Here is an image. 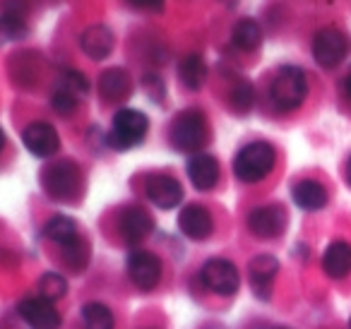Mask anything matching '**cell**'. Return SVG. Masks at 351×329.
<instances>
[{"instance_id": "obj_15", "label": "cell", "mask_w": 351, "mask_h": 329, "mask_svg": "<svg viewBox=\"0 0 351 329\" xmlns=\"http://www.w3.org/2000/svg\"><path fill=\"white\" fill-rule=\"evenodd\" d=\"M113 44H116V36H113V32L108 29L106 25L87 27V29L82 32V36H80V46H82V51L92 60L108 58L113 51Z\"/></svg>"}, {"instance_id": "obj_28", "label": "cell", "mask_w": 351, "mask_h": 329, "mask_svg": "<svg viewBox=\"0 0 351 329\" xmlns=\"http://www.w3.org/2000/svg\"><path fill=\"white\" fill-rule=\"evenodd\" d=\"M60 89H65V92H70L73 97L80 99L89 92V82L82 73H77V70H68V73L63 75V80H60Z\"/></svg>"}, {"instance_id": "obj_30", "label": "cell", "mask_w": 351, "mask_h": 329, "mask_svg": "<svg viewBox=\"0 0 351 329\" xmlns=\"http://www.w3.org/2000/svg\"><path fill=\"white\" fill-rule=\"evenodd\" d=\"M51 106H53V111L60 113V116H70V113L77 108V97H73L70 92L58 87L53 92V97H51Z\"/></svg>"}, {"instance_id": "obj_35", "label": "cell", "mask_w": 351, "mask_h": 329, "mask_svg": "<svg viewBox=\"0 0 351 329\" xmlns=\"http://www.w3.org/2000/svg\"><path fill=\"white\" fill-rule=\"evenodd\" d=\"M349 327H351V322H349Z\"/></svg>"}, {"instance_id": "obj_24", "label": "cell", "mask_w": 351, "mask_h": 329, "mask_svg": "<svg viewBox=\"0 0 351 329\" xmlns=\"http://www.w3.org/2000/svg\"><path fill=\"white\" fill-rule=\"evenodd\" d=\"M82 324L84 329H113L116 319L104 303H87L82 308Z\"/></svg>"}, {"instance_id": "obj_25", "label": "cell", "mask_w": 351, "mask_h": 329, "mask_svg": "<svg viewBox=\"0 0 351 329\" xmlns=\"http://www.w3.org/2000/svg\"><path fill=\"white\" fill-rule=\"evenodd\" d=\"M27 36V25L22 17L17 15H0V46L12 44V41H22Z\"/></svg>"}, {"instance_id": "obj_33", "label": "cell", "mask_w": 351, "mask_h": 329, "mask_svg": "<svg viewBox=\"0 0 351 329\" xmlns=\"http://www.w3.org/2000/svg\"><path fill=\"white\" fill-rule=\"evenodd\" d=\"M346 183L351 185V156H349V161H346Z\"/></svg>"}, {"instance_id": "obj_4", "label": "cell", "mask_w": 351, "mask_h": 329, "mask_svg": "<svg viewBox=\"0 0 351 329\" xmlns=\"http://www.w3.org/2000/svg\"><path fill=\"white\" fill-rule=\"evenodd\" d=\"M207 140V121L200 111L191 108L176 118L171 127V142L178 151H197Z\"/></svg>"}, {"instance_id": "obj_18", "label": "cell", "mask_w": 351, "mask_h": 329, "mask_svg": "<svg viewBox=\"0 0 351 329\" xmlns=\"http://www.w3.org/2000/svg\"><path fill=\"white\" fill-rule=\"evenodd\" d=\"M322 269L332 279H344L351 271V245L344 241H335L327 245L322 255Z\"/></svg>"}, {"instance_id": "obj_1", "label": "cell", "mask_w": 351, "mask_h": 329, "mask_svg": "<svg viewBox=\"0 0 351 329\" xmlns=\"http://www.w3.org/2000/svg\"><path fill=\"white\" fill-rule=\"evenodd\" d=\"M274 147L267 142H250L236 154L234 159V173L243 183H258V180L267 178L274 169Z\"/></svg>"}, {"instance_id": "obj_7", "label": "cell", "mask_w": 351, "mask_h": 329, "mask_svg": "<svg viewBox=\"0 0 351 329\" xmlns=\"http://www.w3.org/2000/svg\"><path fill=\"white\" fill-rule=\"evenodd\" d=\"M202 284L219 295H234L241 286V274L234 262L229 260H210L200 271Z\"/></svg>"}, {"instance_id": "obj_5", "label": "cell", "mask_w": 351, "mask_h": 329, "mask_svg": "<svg viewBox=\"0 0 351 329\" xmlns=\"http://www.w3.org/2000/svg\"><path fill=\"white\" fill-rule=\"evenodd\" d=\"M41 183H44V190L53 199H73L80 185V169L73 161L51 164L49 169L41 173Z\"/></svg>"}, {"instance_id": "obj_2", "label": "cell", "mask_w": 351, "mask_h": 329, "mask_svg": "<svg viewBox=\"0 0 351 329\" xmlns=\"http://www.w3.org/2000/svg\"><path fill=\"white\" fill-rule=\"evenodd\" d=\"M269 97H272V103L279 111H293V108H298L308 97L306 73L301 68H293V65L282 68L277 73V77L272 80Z\"/></svg>"}, {"instance_id": "obj_16", "label": "cell", "mask_w": 351, "mask_h": 329, "mask_svg": "<svg viewBox=\"0 0 351 329\" xmlns=\"http://www.w3.org/2000/svg\"><path fill=\"white\" fill-rule=\"evenodd\" d=\"M118 228H121V236L125 238L128 243H140L152 233L154 221H152V217L145 212V209L130 207V209H125V212L121 214Z\"/></svg>"}, {"instance_id": "obj_13", "label": "cell", "mask_w": 351, "mask_h": 329, "mask_svg": "<svg viewBox=\"0 0 351 329\" xmlns=\"http://www.w3.org/2000/svg\"><path fill=\"white\" fill-rule=\"evenodd\" d=\"M277 271H279V262L277 257L272 255H258L250 260L248 265V279L250 286H253V293L258 298L267 300L269 293H272V284L277 279Z\"/></svg>"}, {"instance_id": "obj_20", "label": "cell", "mask_w": 351, "mask_h": 329, "mask_svg": "<svg viewBox=\"0 0 351 329\" xmlns=\"http://www.w3.org/2000/svg\"><path fill=\"white\" fill-rule=\"evenodd\" d=\"M293 202L306 212H317L327 204V190L317 180H301L291 190Z\"/></svg>"}, {"instance_id": "obj_11", "label": "cell", "mask_w": 351, "mask_h": 329, "mask_svg": "<svg viewBox=\"0 0 351 329\" xmlns=\"http://www.w3.org/2000/svg\"><path fill=\"white\" fill-rule=\"evenodd\" d=\"M145 195H147V199L159 209H173L183 202L181 183H178L176 178H171V175H164V173H156L147 180Z\"/></svg>"}, {"instance_id": "obj_19", "label": "cell", "mask_w": 351, "mask_h": 329, "mask_svg": "<svg viewBox=\"0 0 351 329\" xmlns=\"http://www.w3.org/2000/svg\"><path fill=\"white\" fill-rule=\"evenodd\" d=\"M99 94H101L104 101H123V99L130 97V77L123 68H111L99 77Z\"/></svg>"}, {"instance_id": "obj_21", "label": "cell", "mask_w": 351, "mask_h": 329, "mask_svg": "<svg viewBox=\"0 0 351 329\" xmlns=\"http://www.w3.org/2000/svg\"><path fill=\"white\" fill-rule=\"evenodd\" d=\"M46 238L53 243H58V245H70L73 241H77L80 233H77V223L73 221L70 217H63V214H56V217L49 219V223H46L44 228Z\"/></svg>"}, {"instance_id": "obj_10", "label": "cell", "mask_w": 351, "mask_h": 329, "mask_svg": "<svg viewBox=\"0 0 351 329\" xmlns=\"http://www.w3.org/2000/svg\"><path fill=\"white\" fill-rule=\"evenodd\" d=\"M22 142L25 147L39 159H49L60 149V137L51 123H32L22 132Z\"/></svg>"}, {"instance_id": "obj_22", "label": "cell", "mask_w": 351, "mask_h": 329, "mask_svg": "<svg viewBox=\"0 0 351 329\" xmlns=\"http://www.w3.org/2000/svg\"><path fill=\"white\" fill-rule=\"evenodd\" d=\"M231 41H234L236 49L241 51H255L260 44H263V29L255 20H241L239 25L231 32Z\"/></svg>"}, {"instance_id": "obj_29", "label": "cell", "mask_w": 351, "mask_h": 329, "mask_svg": "<svg viewBox=\"0 0 351 329\" xmlns=\"http://www.w3.org/2000/svg\"><path fill=\"white\" fill-rule=\"evenodd\" d=\"M231 106L239 113H245L250 106H253V87L250 82H239L231 92Z\"/></svg>"}, {"instance_id": "obj_27", "label": "cell", "mask_w": 351, "mask_h": 329, "mask_svg": "<svg viewBox=\"0 0 351 329\" xmlns=\"http://www.w3.org/2000/svg\"><path fill=\"white\" fill-rule=\"evenodd\" d=\"M63 252H65V262H68L70 269H75V271L84 269V265H87V245L82 243V238H77V241H73L70 245H65Z\"/></svg>"}, {"instance_id": "obj_17", "label": "cell", "mask_w": 351, "mask_h": 329, "mask_svg": "<svg viewBox=\"0 0 351 329\" xmlns=\"http://www.w3.org/2000/svg\"><path fill=\"white\" fill-rule=\"evenodd\" d=\"M188 175L197 190H212L219 180V161L212 154H195L188 161Z\"/></svg>"}, {"instance_id": "obj_23", "label": "cell", "mask_w": 351, "mask_h": 329, "mask_svg": "<svg viewBox=\"0 0 351 329\" xmlns=\"http://www.w3.org/2000/svg\"><path fill=\"white\" fill-rule=\"evenodd\" d=\"M178 77L188 89H200L207 80V65L200 56H186L178 65Z\"/></svg>"}, {"instance_id": "obj_6", "label": "cell", "mask_w": 351, "mask_h": 329, "mask_svg": "<svg viewBox=\"0 0 351 329\" xmlns=\"http://www.w3.org/2000/svg\"><path fill=\"white\" fill-rule=\"evenodd\" d=\"M346 51H349L346 36L335 27H325L313 39V58L322 68H337L346 58Z\"/></svg>"}, {"instance_id": "obj_26", "label": "cell", "mask_w": 351, "mask_h": 329, "mask_svg": "<svg viewBox=\"0 0 351 329\" xmlns=\"http://www.w3.org/2000/svg\"><path fill=\"white\" fill-rule=\"evenodd\" d=\"M65 293H68V281H65L60 274L49 271V274L41 276V281H39V295L41 298L56 303V300H60Z\"/></svg>"}, {"instance_id": "obj_34", "label": "cell", "mask_w": 351, "mask_h": 329, "mask_svg": "<svg viewBox=\"0 0 351 329\" xmlns=\"http://www.w3.org/2000/svg\"><path fill=\"white\" fill-rule=\"evenodd\" d=\"M3 147H5V135H3V130H0V151H3Z\"/></svg>"}, {"instance_id": "obj_9", "label": "cell", "mask_w": 351, "mask_h": 329, "mask_svg": "<svg viewBox=\"0 0 351 329\" xmlns=\"http://www.w3.org/2000/svg\"><path fill=\"white\" fill-rule=\"evenodd\" d=\"M20 315L29 329H60V315L51 300L32 295L20 303Z\"/></svg>"}, {"instance_id": "obj_3", "label": "cell", "mask_w": 351, "mask_h": 329, "mask_svg": "<svg viewBox=\"0 0 351 329\" xmlns=\"http://www.w3.org/2000/svg\"><path fill=\"white\" fill-rule=\"evenodd\" d=\"M147 127H149V121L142 111H135V108H121V111L113 116V125L111 132H108V145L113 149H132L137 147L147 135Z\"/></svg>"}, {"instance_id": "obj_12", "label": "cell", "mask_w": 351, "mask_h": 329, "mask_svg": "<svg viewBox=\"0 0 351 329\" xmlns=\"http://www.w3.org/2000/svg\"><path fill=\"white\" fill-rule=\"evenodd\" d=\"M248 228L258 238H277L287 228V212L279 204H267V207H258L250 212Z\"/></svg>"}, {"instance_id": "obj_31", "label": "cell", "mask_w": 351, "mask_h": 329, "mask_svg": "<svg viewBox=\"0 0 351 329\" xmlns=\"http://www.w3.org/2000/svg\"><path fill=\"white\" fill-rule=\"evenodd\" d=\"M135 8H145V10H161L164 0H130Z\"/></svg>"}, {"instance_id": "obj_14", "label": "cell", "mask_w": 351, "mask_h": 329, "mask_svg": "<svg viewBox=\"0 0 351 329\" xmlns=\"http://www.w3.org/2000/svg\"><path fill=\"white\" fill-rule=\"evenodd\" d=\"M178 228L183 231V236H188L191 241H205L215 231V221H212L210 212L200 204H191L181 212L178 217Z\"/></svg>"}, {"instance_id": "obj_8", "label": "cell", "mask_w": 351, "mask_h": 329, "mask_svg": "<svg viewBox=\"0 0 351 329\" xmlns=\"http://www.w3.org/2000/svg\"><path fill=\"white\" fill-rule=\"evenodd\" d=\"M128 276L140 291H152L161 279V260L154 252L132 250L128 255Z\"/></svg>"}, {"instance_id": "obj_32", "label": "cell", "mask_w": 351, "mask_h": 329, "mask_svg": "<svg viewBox=\"0 0 351 329\" xmlns=\"http://www.w3.org/2000/svg\"><path fill=\"white\" fill-rule=\"evenodd\" d=\"M341 89H344V97L351 101V73L344 77V82H341Z\"/></svg>"}]
</instances>
